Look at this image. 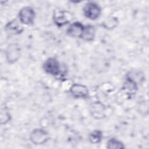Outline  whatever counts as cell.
<instances>
[{"mask_svg":"<svg viewBox=\"0 0 149 149\" xmlns=\"http://www.w3.org/2000/svg\"><path fill=\"white\" fill-rule=\"evenodd\" d=\"M83 12L84 16L91 20L98 19L101 15V8L95 2H87L83 8Z\"/></svg>","mask_w":149,"mask_h":149,"instance_id":"6da1fadb","label":"cell"},{"mask_svg":"<svg viewBox=\"0 0 149 149\" xmlns=\"http://www.w3.org/2000/svg\"><path fill=\"white\" fill-rule=\"evenodd\" d=\"M42 69L46 73L54 76H59L61 72L60 63L55 57L47 59L42 65Z\"/></svg>","mask_w":149,"mask_h":149,"instance_id":"7a4b0ae2","label":"cell"},{"mask_svg":"<svg viewBox=\"0 0 149 149\" xmlns=\"http://www.w3.org/2000/svg\"><path fill=\"white\" fill-rule=\"evenodd\" d=\"M36 12L34 9L30 6L22 8L18 13L19 20L23 24L32 25L35 20Z\"/></svg>","mask_w":149,"mask_h":149,"instance_id":"3957f363","label":"cell"},{"mask_svg":"<svg viewBox=\"0 0 149 149\" xmlns=\"http://www.w3.org/2000/svg\"><path fill=\"white\" fill-rule=\"evenodd\" d=\"M49 139V133L47 130L41 128L34 129L30 134V140L35 145L44 144Z\"/></svg>","mask_w":149,"mask_h":149,"instance_id":"277c9868","label":"cell"},{"mask_svg":"<svg viewBox=\"0 0 149 149\" xmlns=\"http://www.w3.org/2000/svg\"><path fill=\"white\" fill-rule=\"evenodd\" d=\"M6 59L8 63L13 64L16 62L21 56V48L17 43L9 44L5 51Z\"/></svg>","mask_w":149,"mask_h":149,"instance_id":"5b68a950","label":"cell"},{"mask_svg":"<svg viewBox=\"0 0 149 149\" xmlns=\"http://www.w3.org/2000/svg\"><path fill=\"white\" fill-rule=\"evenodd\" d=\"M73 18V15L70 12L63 10H57L55 11L53 15V21L58 27L70 23Z\"/></svg>","mask_w":149,"mask_h":149,"instance_id":"8992f818","label":"cell"},{"mask_svg":"<svg viewBox=\"0 0 149 149\" xmlns=\"http://www.w3.org/2000/svg\"><path fill=\"white\" fill-rule=\"evenodd\" d=\"M69 92L75 98H87L89 95L88 88L86 86L79 83L73 84L69 88Z\"/></svg>","mask_w":149,"mask_h":149,"instance_id":"52a82bcc","label":"cell"},{"mask_svg":"<svg viewBox=\"0 0 149 149\" xmlns=\"http://www.w3.org/2000/svg\"><path fill=\"white\" fill-rule=\"evenodd\" d=\"M85 25L80 22H74L70 24L66 29V34L68 36L73 38H81L83 32L84 31Z\"/></svg>","mask_w":149,"mask_h":149,"instance_id":"ba28073f","label":"cell"},{"mask_svg":"<svg viewBox=\"0 0 149 149\" xmlns=\"http://www.w3.org/2000/svg\"><path fill=\"white\" fill-rule=\"evenodd\" d=\"M5 30L9 34L17 35L23 33L24 27L19 20L13 19L6 24Z\"/></svg>","mask_w":149,"mask_h":149,"instance_id":"9c48e42d","label":"cell"},{"mask_svg":"<svg viewBox=\"0 0 149 149\" xmlns=\"http://www.w3.org/2000/svg\"><path fill=\"white\" fill-rule=\"evenodd\" d=\"M126 79L130 80L137 86L144 80V75L140 70H133L129 71L126 75Z\"/></svg>","mask_w":149,"mask_h":149,"instance_id":"30bf717a","label":"cell"},{"mask_svg":"<svg viewBox=\"0 0 149 149\" xmlns=\"http://www.w3.org/2000/svg\"><path fill=\"white\" fill-rule=\"evenodd\" d=\"M91 107V113L95 119H102L104 115L105 106L100 102L93 103Z\"/></svg>","mask_w":149,"mask_h":149,"instance_id":"8fae6325","label":"cell"},{"mask_svg":"<svg viewBox=\"0 0 149 149\" xmlns=\"http://www.w3.org/2000/svg\"><path fill=\"white\" fill-rule=\"evenodd\" d=\"M95 36V29L94 26L91 24L85 25L81 39L87 42H90L94 40Z\"/></svg>","mask_w":149,"mask_h":149,"instance_id":"7c38bea8","label":"cell"},{"mask_svg":"<svg viewBox=\"0 0 149 149\" xmlns=\"http://www.w3.org/2000/svg\"><path fill=\"white\" fill-rule=\"evenodd\" d=\"M102 137L103 136L102 131L98 129H96L94 130L89 134L88 140L91 143L95 144L100 143Z\"/></svg>","mask_w":149,"mask_h":149,"instance_id":"4fadbf2b","label":"cell"},{"mask_svg":"<svg viewBox=\"0 0 149 149\" xmlns=\"http://www.w3.org/2000/svg\"><path fill=\"white\" fill-rule=\"evenodd\" d=\"M106 147L108 149H122L125 148V146L122 141L112 137L107 141Z\"/></svg>","mask_w":149,"mask_h":149,"instance_id":"5bb4252c","label":"cell"},{"mask_svg":"<svg viewBox=\"0 0 149 149\" xmlns=\"http://www.w3.org/2000/svg\"><path fill=\"white\" fill-rule=\"evenodd\" d=\"M102 26L107 29H114L118 24V20L115 17H110L107 18L106 20L102 23Z\"/></svg>","mask_w":149,"mask_h":149,"instance_id":"9a60e30c","label":"cell"},{"mask_svg":"<svg viewBox=\"0 0 149 149\" xmlns=\"http://www.w3.org/2000/svg\"><path fill=\"white\" fill-rule=\"evenodd\" d=\"M10 120V115L9 112L6 110V108L1 109V123L6 124Z\"/></svg>","mask_w":149,"mask_h":149,"instance_id":"2e32d148","label":"cell"}]
</instances>
